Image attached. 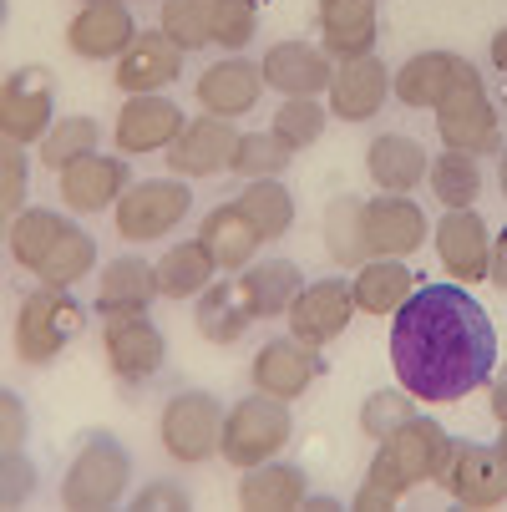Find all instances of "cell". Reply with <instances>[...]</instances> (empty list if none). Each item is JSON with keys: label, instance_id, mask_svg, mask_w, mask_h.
Instances as JSON below:
<instances>
[{"label": "cell", "instance_id": "1", "mask_svg": "<svg viewBox=\"0 0 507 512\" xmlns=\"http://www.w3.org/2000/svg\"><path fill=\"white\" fill-rule=\"evenodd\" d=\"M391 365L416 401L447 406L492 381L497 330L462 284H421L396 310Z\"/></svg>", "mask_w": 507, "mask_h": 512}, {"label": "cell", "instance_id": "2", "mask_svg": "<svg viewBox=\"0 0 507 512\" xmlns=\"http://www.w3.org/2000/svg\"><path fill=\"white\" fill-rule=\"evenodd\" d=\"M132 487V457L112 431H87L77 457L61 477V507L71 512H107Z\"/></svg>", "mask_w": 507, "mask_h": 512}, {"label": "cell", "instance_id": "3", "mask_svg": "<svg viewBox=\"0 0 507 512\" xmlns=\"http://www.w3.org/2000/svg\"><path fill=\"white\" fill-rule=\"evenodd\" d=\"M82 320H87V310L71 300L66 289H56V284L31 289V295L21 300V310H16V355L26 365H51L71 340L82 335Z\"/></svg>", "mask_w": 507, "mask_h": 512}, {"label": "cell", "instance_id": "4", "mask_svg": "<svg viewBox=\"0 0 507 512\" xmlns=\"http://www.w3.org/2000/svg\"><path fill=\"white\" fill-rule=\"evenodd\" d=\"M289 431H295V421H289V411H284V401H274V396H249V401H239L229 416H224V436H219V452H224V462H234V467H259V462H274V452H284L289 447Z\"/></svg>", "mask_w": 507, "mask_h": 512}, {"label": "cell", "instance_id": "5", "mask_svg": "<svg viewBox=\"0 0 507 512\" xmlns=\"http://www.w3.org/2000/svg\"><path fill=\"white\" fill-rule=\"evenodd\" d=\"M117 234L132 239V244H153V239H168L188 208H193V193L188 183L178 178H148V183H132L117 203Z\"/></svg>", "mask_w": 507, "mask_h": 512}, {"label": "cell", "instance_id": "6", "mask_svg": "<svg viewBox=\"0 0 507 512\" xmlns=\"http://www.w3.org/2000/svg\"><path fill=\"white\" fill-rule=\"evenodd\" d=\"M158 436H163V452L173 462H208L219 452V436H224V406L213 401L208 391H178L163 416H158Z\"/></svg>", "mask_w": 507, "mask_h": 512}, {"label": "cell", "instance_id": "7", "mask_svg": "<svg viewBox=\"0 0 507 512\" xmlns=\"http://www.w3.org/2000/svg\"><path fill=\"white\" fill-rule=\"evenodd\" d=\"M437 132L452 153H467V158H487L502 148V127H497V112L482 92V77H472L437 107Z\"/></svg>", "mask_w": 507, "mask_h": 512}, {"label": "cell", "instance_id": "8", "mask_svg": "<svg viewBox=\"0 0 507 512\" xmlns=\"http://www.w3.org/2000/svg\"><path fill=\"white\" fill-rule=\"evenodd\" d=\"M437 482L452 492V502L477 507V512L507 502V462H502V452L487 447V442H452L447 467H442Z\"/></svg>", "mask_w": 507, "mask_h": 512}, {"label": "cell", "instance_id": "9", "mask_svg": "<svg viewBox=\"0 0 507 512\" xmlns=\"http://www.w3.org/2000/svg\"><path fill=\"white\" fill-rule=\"evenodd\" d=\"M350 315H355V289L345 279H315L295 295V305H289V335L310 350H320L335 335H345Z\"/></svg>", "mask_w": 507, "mask_h": 512}, {"label": "cell", "instance_id": "10", "mask_svg": "<svg viewBox=\"0 0 507 512\" xmlns=\"http://www.w3.org/2000/svg\"><path fill=\"white\" fill-rule=\"evenodd\" d=\"M0 132L6 142H41L51 132V71L46 66H21L0 87Z\"/></svg>", "mask_w": 507, "mask_h": 512}, {"label": "cell", "instance_id": "11", "mask_svg": "<svg viewBox=\"0 0 507 512\" xmlns=\"http://www.w3.org/2000/svg\"><path fill=\"white\" fill-rule=\"evenodd\" d=\"M102 345H107V365L117 371V381H132V386L153 381L163 371V355H168L163 330L148 315H117V320H107Z\"/></svg>", "mask_w": 507, "mask_h": 512}, {"label": "cell", "instance_id": "12", "mask_svg": "<svg viewBox=\"0 0 507 512\" xmlns=\"http://www.w3.org/2000/svg\"><path fill=\"white\" fill-rule=\"evenodd\" d=\"M239 137L229 117H198L183 127V137L168 148V168L178 178H213V173H224L234 168V148H239Z\"/></svg>", "mask_w": 507, "mask_h": 512}, {"label": "cell", "instance_id": "13", "mask_svg": "<svg viewBox=\"0 0 507 512\" xmlns=\"http://www.w3.org/2000/svg\"><path fill=\"white\" fill-rule=\"evenodd\" d=\"M472 61L457 56V51H421L411 56L396 77H391V92L406 102V107H442L467 77H472Z\"/></svg>", "mask_w": 507, "mask_h": 512}, {"label": "cell", "instance_id": "14", "mask_svg": "<svg viewBox=\"0 0 507 512\" xmlns=\"http://www.w3.org/2000/svg\"><path fill=\"white\" fill-rule=\"evenodd\" d=\"M381 452L396 462V472L416 487V482H437L442 477V467H447V452H452V436L431 421V416H411V421H401L386 442H381Z\"/></svg>", "mask_w": 507, "mask_h": 512}, {"label": "cell", "instance_id": "15", "mask_svg": "<svg viewBox=\"0 0 507 512\" xmlns=\"http://www.w3.org/2000/svg\"><path fill=\"white\" fill-rule=\"evenodd\" d=\"M112 132H117L122 153H158V148H173V142L183 137V112H178V102H168L158 92H137L117 112Z\"/></svg>", "mask_w": 507, "mask_h": 512}, {"label": "cell", "instance_id": "16", "mask_svg": "<svg viewBox=\"0 0 507 512\" xmlns=\"http://www.w3.org/2000/svg\"><path fill=\"white\" fill-rule=\"evenodd\" d=\"M437 254L447 264V274L457 284H477L492 269V239L477 208H447V218L437 224Z\"/></svg>", "mask_w": 507, "mask_h": 512}, {"label": "cell", "instance_id": "17", "mask_svg": "<svg viewBox=\"0 0 507 512\" xmlns=\"http://www.w3.org/2000/svg\"><path fill=\"white\" fill-rule=\"evenodd\" d=\"M132 41H137V21L122 0H92V6H82V16L66 26V46L82 61H112Z\"/></svg>", "mask_w": 507, "mask_h": 512}, {"label": "cell", "instance_id": "18", "mask_svg": "<svg viewBox=\"0 0 507 512\" xmlns=\"http://www.w3.org/2000/svg\"><path fill=\"white\" fill-rule=\"evenodd\" d=\"M269 82H264V71L254 66V61H244V56H229V61H213L203 77H198V102H203V112L208 117H244V112H254L259 107V92H264Z\"/></svg>", "mask_w": 507, "mask_h": 512}, {"label": "cell", "instance_id": "19", "mask_svg": "<svg viewBox=\"0 0 507 512\" xmlns=\"http://www.w3.org/2000/svg\"><path fill=\"white\" fill-rule=\"evenodd\" d=\"M386 92H391L386 61H376V56L340 61V71L330 77V112L345 122H371L386 107Z\"/></svg>", "mask_w": 507, "mask_h": 512}, {"label": "cell", "instance_id": "20", "mask_svg": "<svg viewBox=\"0 0 507 512\" xmlns=\"http://www.w3.org/2000/svg\"><path fill=\"white\" fill-rule=\"evenodd\" d=\"M315 350L300 345V340H269L254 365H249V376H254V391L274 396V401H300L315 381Z\"/></svg>", "mask_w": 507, "mask_h": 512}, {"label": "cell", "instance_id": "21", "mask_svg": "<svg viewBox=\"0 0 507 512\" xmlns=\"http://www.w3.org/2000/svg\"><path fill=\"white\" fill-rule=\"evenodd\" d=\"M178 66H183V51L168 41V31H142L122 56H117V87L127 97L137 92H163L168 82H178Z\"/></svg>", "mask_w": 507, "mask_h": 512}, {"label": "cell", "instance_id": "22", "mask_svg": "<svg viewBox=\"0 0 507 512\" xmlns=\"http://www.w3.org/2000/svg\"><path fill=\"white\" fill-rule=\"evenodd\" d=\"M163 295L158 289V264L148 259H112L102 264V284H97V315L102 320H117V315H148V305Z\"/></svg>", "mask_w": 507, "mask_h": 512}, {"label": "cell", "instance_id": "23", "mask_svg": "<svg viewBox=\"0 0 507 512\" xmlns=\"http://www.w3.org/2000/svg\"><path fill=\"white\" fill-rule=\"evenodd\" d=\"M264 82L284 97H315V92H330V56L305 46V41H274L264 51Z\"/></svg>", "mask_w": 507, "mask_h": 512}, {"label": "cell", "instance_id": "24", "mask_svg": "<svg viewBox=\"0 0 507 512\" xmlns=\"http://www.w3.org/2000/svg\"><path fill=\"white\" fill-rule=\"evenodd\" d=\"M366 234H371V254L401 259L426 244V213L406 193H381L376 203H366Z\"/></svg>", "mask_w": 507, "mask_h": 512}, {"label": "cell", "instance_id": "25", "mask_svg": "<svg viewBox=\"0 0 507 512\" xmlns=\"http://www.w3.org/2000/svg\"><path fill=\"white\" fill-rule=\"evenodd\" d=\"M122 193H127V163L107 153H87L82 163H71L61 173V203L77 213H102Z\"/></svg>", "mask_w": 507, "mask_h": 512}, {"label": "cell", "instance_id": "26", "mask_svg": "<svg viewBox=\"0 0 507 512\" xmlns=\"http://www.w3.org/2000/svg\"><path fill=\"white\" fill-rule=\"evenodd\" d=\"M320 41L340 61L371 56V46H376V0H320Z\"/></svg>", "mask_w": 507, "mask_h": 512}, {"label": "cell", "instance_id": "27", "mask_svg": "<svg viewBox=\"0 0 507 512\" xmlns=\"http://www.w3.org/2000/svg\"><path fill=\"white\" fill-rule=\"evenodd\" d=\"M193 325L208 345H239L254 325V310L244 300V284L239 279H224V284H208L198 295V310H193Z\"/></svg>", "mask_w": 507, "mask_h": 512}, {"label": "cell", "instance_id": "28", "mask_svg": "<svg viewBox=\"0 0 507 512\" xmlns=\"http://www.w3.org/2000/svg\"><path fill=\"white\" fill-rule=\"evenodd\" d=\"M198 239L208 244V254H213V264H219V269H249V264H254V249L264 244L259 229L244 218L239 203H219V208H213V213L203 218Z\"/></svg>", "mask_w": 507, "mask_h": 512}, {"label": "cell", "instance_id": "29", "mask_svg": "<svg viewBox=\"0 0 507 512\" xmlns=\"http://www.w3.org/2000/svg\"><path fill=\"white\" fill-rule=\"evenodd\" d=\"M366 168L376 178L381 193H411L426 173H431V158L421 153V142L401 137V132H386L371 142V153H366Z\"/></svg>", "mask_w": 507, "mask_h": 512}, {"label": "cell", "instance_id": "30", "mask_svg": "<svg viewBox=\"0 0 507 512\" xmlns=\"http://www.w3.org/2000/svg\"><path fill=\"white\" fill-rule=\"evenodd\" d=\"M305 487H310V482H305L300 467L259 462V467L244 472V482H239V502H244L249 512H295V507H305V497H310Z\"/></svg>", "mask_w": 507, "mask_h": 512}, {"label": "cell", "instance_id": "31", "mask_svg": "<svg viewBox=\"0 0 507 512\" xmlns=\"http://www.w3.org/2000/svg\"><path fill=\"white\" fill-rule=\"evenodd\" d=\"M244 300L254 310V320H274V315H289V305H295V295L305 289L300 269L289 259H259L244 269Z\"/></svg>", "mask_w": 507, "mask_h": 512}, {"label": "cell", "instance_id": "32", "mask_svg": "<svg viewBox=\"0 0 507 512\" xmlns=\"http://www.w3.org/2000/svg\"><path fill=\"white\" fill-rule=\"evenodd\" d=\"M350 289H355V310H366V315H396L416 295V274L401 259H371V264H360V274H355Z\"/></svg>", "mask_w": 507, "mask_h": 512}, {"label": "cell", "instance_id": "33", "mask_svg": "<svg viewBox=\"0 0 507 512\" xmlns=\"http://www.w3.org/2000/svg\"><path fill=\"white\" fill-rule=\"evenodd\" d=\"M325 254L345 269L366 264L371 259V234H366V198L355 193H340L330 208H325Z\"/></svg>", "mask_w": 507, "mask_h": 512}, {"label": "cell", "instance_id": "34", "mask_svg": "<svg viewBox=\"0 0 507 512\" xmlns=\"http://www.w3.org/2000/svg\"><path fill=\"white\" fill-rule=\"evenodd\" d=\"M213 254L203 239L193 244H173L163 259H158V289H163V300H198L203 289L213 284Z\"/></svg>", "mask_w": 507, "mask_h": 512}, {"label": "cell", "instance_id": "35", "mask_svg": "<svg viewBox=\"0 0 507 512\" xmlns=\"http://www.w3.org/2000/svg\"><path fill=\"white\" fill-rule=\"evenodd\" d=\"M234 203L259 229V239H279V234H289V224H295V198H289V188L279 178H254Z\"/></svg>", "mask_w": 507, "mask_h": 512}, {"label": "cell", "instance_id": "36", "mask_svg": "<svg viewBox=\"0 0 507 512\" xmlns=\"http://www.w3.org/2000/svg\"><path fill=\"white\" fill-rule=\"evenodd\" d=\"M97 269V239L92 234H82L77 224H66L61 229V239L51 244V254L41 259V284H56V289H66V284H77V279H87Z\"/></svg>", "mask_w": 507, "mask_h": 512}, {"label": "cell", "instance_id": "37", "mask_svg": "<svg viewBox=\"0 0 507 512\" xmlns=\"http://www.w3.org/2000/svg\"><path fill=\"white\" fill-rule=\"evenodd\" d=\"M61 229H66V218L61 213H51V208H21L16 218H11V259L21 264V269H41V259L51 254V244L61 239Z\"/></svg>", "mask_w": 507, "mask_h": 512}, {"label": "cell", "instance_id": "38", "mask_svg": "<svg viewBox=\"0 0 507 512\" xmlns=\"http://www.w3.org/2000/svg\"><path fill=\"white\" fill-rule=\"evenodd\" d=\"M426 183H431V193H437V203H447V208H467V203H477V193H482V168H477V158L447 148L442 158H431Z\"/></svg>", "mask_w": 507, "mask_h": 512}, {"label": "cell", "instance_id": "39", "mask_svg": "<svg viewBox=\"0 0 507 512\" xmlns=\"http://www.w3.org/2000/svg\"><path fill=\"white\" fill-rule=\"evenodd\" d=\"M97 122L92 117H61V122H51V132L41 137V163L46 168H56V173H66L71 163H82L87 153H97Z\"/></svg>", "mask_w": 507, "mask_h": 512}, {"label": "cell", "instance_id": "40", "mask_svg": "<svg viewBox=\"0 0 507 512\" xmlns=\"http://www.w3.org/2000/svg\"><path fill=\"white\" fill-rule=\"evenodd\" d=\"M163 31L178 51L213 46V0H163Z\"/></svg>", "mask_w": 507, "mask_h": 512}, {"label": "cell", "instance_id": "41", "mask_svg": "<svg viewBox=\"0 0 507 512\" xmlns=\"http://www.w3.org/2000/svg\"><path fill=\"white\" fill-rule=\"evenodd\" d=\"M295 158V148L279 137V132H244L239 148H234V173H244L249 183L254 178H279Z\"/></svg>", "mask_w": 507, "mask_h": 512}, {"label": "cell", "instance_id": "42", "mask_svg": "<svg viewBox=\"0 0 507 512\" xmlns=\"http://www.w3.org/2000/svg\"><path fill=\"white\" fill-rule=\"evenodd\" d=\"M274 132L289 142V148H310V142H320L325 132V107L315 97H284V107L274 112Z\"/></svg>", "mask_w": 507, "mask_h": 512}, {"label": "cell", "instance_id": "43", "mask_svg": "<svg viewBox=\"0 0 507 512\" xmlns=\"http://www.w3.org/2000/svg\"><path fill=\"white\" fill-rule=\"evenodd\" d=\"M406 487H411V482L396 472V462H391L386 452H376V457H371V472H366V487L355 492L350 507H355V512H391Z\"/></svg>", "mask_w": 507, "mask_h": 512}, {"label": "cell", "instance_id": "44", "mask_svg": "<svg viewBox=\"0 0 507 512\" xmlns=\"http://www.w3.org/2000/svg\"><path fill=\"white\" fill-rule=\"evenodd\" d=\"M411 416H416L411 391H376V396H366V406H360V431H366L371 442H386V436Z\"/></svg>", "mask_w": 507, "mask_h": 512}, {"label": "cell", "instance_id": "45", "mask_svg": "<svg viewBox=\"0 0 507 512\" xmlns=\"http://www.w3.org/2000/svg\"><path fill=\"white\" fill-rule=\"evenodd\" d=\"M254 0H213V46H224V51H239L254 41Z\"/></svg>", "mask_w": 507, "mask_h": 512}, {"label": "cell", "instance_id": "46", "mask_svg": "<svg viewBox=\"0 0 507 512\" xmlns=\"http://www.w3.org/2000/svg\"><path fill=\"white\" fill-rule=\"evenodd\" d=\"M26 188H31L26 148H21V142H6V153H0V208H6L11 218L21 213V203H26Z\"/></svg>", "mask_w": 507, "mask_h": 512}, {"label": "cell", "instance_id": "47", "mask_svg": "<svg viewBox=\"0 0 507 512\" xmlns=\"http://www.w3.org/2000/svg\"><path fill=\"white\" fill-rule=\"evenodd\" d=\"M193 497L178 482H148L142 492H132V512H188Z\"/></svg>", "mask_w": 507, "mask_h": 512}, {"label": "cell", "instance_id": "48", "mask_svg": "<svg viewBox=\"0 0 507 512\" xmlns=\"http://www.w3.org/2000/svg\"><path fill=\"white\" fill-rule=\"evenodd\" d=\"M26 447V406L16 391L0 396V452H21Z\"/></svg>", "mask_w": 507, "mask_h": 512}, {"label": "cell", "instance_id": "49", "mask_svg": "<svg viewBox=\"0 0 507 512\" xmlns=\"http://www.w3.org/2000/svg\"><path fill=\"white\" fill-rule=\"evenodd\" d=\"M0 462H6V507H16V502L31 497L36 472H31V462H26L21 452H0Z\"/></svg>", "mask_w": 507, "mask_h": 512}, {"label": "cell", "instance_id": "50", "mask_svg": "<svg viewBox=\"0 0 507 512\" xmlns=\"http://www.w3.org/2000/svg\"><path fill=\"white\" fill-rule=\"evenodd\" d=\"M487 279H492L497 289H507V234L492 244V269H487Z\"/></svg>", "mask_w": 507, "mask_h": 512}, {"label": "cell", "instance_id": "51", "mask_svg": "<svg viewBox=\"0 0 507 512\" xmlns=\"http://www.w3.org/2000/svg\"><path fill=\"white\" fill-rule=\"evenodd\" d=\"M492 416H497V421H507V365H502L497 381H492Z\"/></svg>", "mask_w": 507, "mask_h": 512}, {"label": "cell", "instance_id": "52", "mask_svg": "<svg viewBox=\"0 0 507 512\" xmlns=\"http://www.w3.org/2000/svg\"><path fill=\"white\" fill-rule=\"evenodd\" d=\"M492 61H497V66L507 71V26H502V31L492 36Z\"/></svg>", "mask_w": 507, "mask_h": 512}, {"label": "cell", "instance_id": "53", "mask_svg": "<svg viewBox=\"0 0 507 512\" xmlns=\"http://www.w3.org/2000/svg\"><path fill=\"white\" fill-rule=\"evenodd\" d=\"M497 178H502V198H507V153H502V163H497Z\"/></svg>", "mask_w": 507, "mask_h": 512}, {"label": "cell", "instance_id": "54", "mask_svg": "<svg viewBox=\"0 0 507 512\" xmlns=\"http://www.w3.org/2000/svg\"><path fill=\"white\" fill-rule=\"evenodd\" d=\"M497 452H502V462H507V421H502V442H497Z\"/></svg>", "mask_w": 507, "mask_h": 512}, {"label": "cell", "instance_id": "55", "mask_svg": "<svg viewBox=\"0 0 507 512\" xmlns=\"http://www.w3.org/2000/svg\"><path fill=\"white\" fill-rule=\"evenodd\" d=\"M87 6H92V0H87Z\"/></svg>", "mask_w": 507, "mask_h": 512}]
</instances>
